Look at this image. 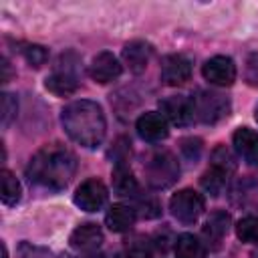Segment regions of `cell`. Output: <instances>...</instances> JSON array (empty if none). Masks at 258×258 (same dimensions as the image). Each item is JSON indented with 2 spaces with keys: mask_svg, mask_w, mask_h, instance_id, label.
Wrapping results in <instances>:
<instances>
[{
  "mask_svg": "<svg viewBox=\"0 0 258 258\" xmlns=\"http://www.w3.org/2000/svg\"><path fill=\"white\" fill-rule=\"evenodd\" d=\"M77 171V155L62 143H48L40 147L26 165L30 181L60 191L64 189Z\"/></svg>",
  "mask_w": 258,
  "mask_h": 258,
  "instance_id": "obj_1",
  "label": "cell"
},
{
  "mask_svg": "<svg viewBox=\"0 0 258 258\" xmlns=\"http://www.w3.org/2000/svg\"><path fill=\"white\" fill-rule=\"evenodd\" d=\"M60 123L64 133L87 149L99 147L107 133V121L101 105L89 99L69 103L60 113Z\"/></svg>",
  "mask_w": 258,
  "mask_h": 258,
  "instance_id": "obj_2",
  "label": "cell"
},
{
  "mask_svg": "<svg viewBox=\"0 0 258 258\" xmlns=\"http://www.w3.org/2000/svg\"><path fill=\"white\" fill-rule=\"evenodd\" d=\"M145 179L153 189L171 187L179 177V163L169 151H153L143 163Z\"/></svg>",
  "mask_w": 258,
  "mask_h": 258,
  "instance_id": "obj_3",
  "label": "cell"
},
{
  "mask_svg": "<svg viewBox=\"0 0 258 258\" xmlns=\"http://www.w3.org/2000/svg\"><path fill=\"white\" fill-rule=\"evenodd\" d=\"M194 107L196 117L206 125H214L230 115V99L218 91H202L194 99Z\"/></svg>",
  "mask_w": 258,
  "mask_h": 258,
  "instance_id": "obj_4",
  "label": "cell"
},
{
  "mask_svg": "<svg viewBox=\"0 0 258 258\" xmlns=\"http://www.w3.org/2000/svg\"><path fill=\"white\" fill-rule=\"evenodd\" d=\"M204 206H206L204 196L198 194L196 189H189V187L179 189L169 200V210H171L173 218L181 224H187V226L198 222V218L204 212Z\"/></svg>",
  "mask_w": 258,
  "mask_h": 258,
  "instance_id": "obj_5",
  "label": "cell"
},
{
  "mask_svg": "<svg viewBox=\"0 0 258 258\" xmlns=\"http://www.w3.org/2000/svg\"><path fill=\"white\" fill-rule=\"evenodd\" d=\"M107 196L109 194H107L105 183L101 179H97V177H91V179H85L77 187V191L73 196V202L83 212H99L105 206Z\"/></svg>",
  "mask_w": 258,
  "mask_h": 258,
  "instance_id": "obj_6",
  "label": "cell"
},
{
  "mask_svg": "<svg viewBox=\"0 0 258 258\" xmlns=\"http://www.w3.org/2000/svg\"><path fill=\"white\" fill-rule=\"evenodd\" d=\"M159 109L161 115L171 121L173 125L185 127L194 121L196 117V107H194V99L185 97V95H171L159 101Z\"/></svg>",
  "mask_w": 258,
  "mask_h": 258,
  "instance_id": "obj_7",
  "label": "cell"
},
{
  "mask_svg": "<svg viewBox=\"0 0 258 258\" xmlns=\"http://www.w3.org/2000/svg\"><path fill=\"white\" fill-rule=\"evenodd\" d=\"M202 75L204 79L210 83V85H216V87H230L234 85L236 81V64L230 56H224V54H218V56H212L204 62L202 67Z\"/></svg>",
  "mask_w": 258,
  "mask_h": 258,
  "instance_id": "obj_8",
  "label": "cell"
},
{
  "mask_svg": "<svg viewBox=\"0 0 258 258\" xmlns=\"http://www.w3.org/2000/svg\"><path fill=\"white\" fill-rule=\"evenodd\" d=\"M135 129L139 133V137L143 141H149V143H157L161 139H165L169 135V127H167V119L157 113V111H147L143 113L137 123H135Z\"/></svg>",
  "mask_w": 258,
  "mask_h": 258,
  "instance_id": "obj_9",
  "label": "cell"
},
{
  "mask_svg": "<svg viewBox=\"0 0 258 258\" xmlns=\"http://www.w3.org/2000/svg\"><path fill=\"white\" fill-rule=\"evenodd\" d=\"M121 71H123V67H121L119 58L113 52H107V50L95 54L93 60H91V64H89L91 79L97 81V83H101V85L115 81L121 75Z\"/></svg>",
  "mask_w": 258,
  "mask_h": 258,
  "instance_id": "obj_10",
  "label": "cell"
},
{
  "mask_svg": "<svg viewBox=\"0 0 258 258\" xmlns=\"http://www.w3.org/2000/svg\"><path fill=\"white\" fill-rule=\"evenodd\" d=\"M191 77V60L183 54H167L161 62V81L165 85L177 87L189 81Z\"/></svg>",
  "mask_w": 258,
  "mask_h": 258,
  "instance_id": "obj_11",
  "label": "cell"
},
{
  "mask_svg": "<svg viewBox=\"0 0 258 258\" xmlns=\"http://www.w3.org/2000/svg\"><path fill=\"white\" fill-rule=\"evenodd\" d=\"M228 228H230V216L226 212H222V210L212 212L210 218L206 220L204 228H202V236H204L206 248L218 250L222 246L224 236L228 234Z\"/></svg>",
  "mask_w": 258,
  "mask_h": 258,
  "instance_id": "obj_12",
  "label": "cell"
},
{
  "mask_svg": "<svg viewBox=\"0 0 258 258\" xmlns=\"http://www.w3.org/2000/svg\"><path fill=\"white\" fill-rule=\"evenodd\" d=\"M232 143L236 153L248 163L258 165V133L250 127H238L232 135Z\"/></svg>",
  "mask_w": 258,
  "mask_h": 258,
  "instance_id": "obj_13",
  "label": "cell"
},
{
  "mask_svg": "<svg viewBox=\"0 0 258 258\" xmlns=\"http://www.w3.org/2000/svg\"><path fill=\"white\" fill-rule=\"evenodd\" d=\"M151 54H153V46L149 42H145V40H131L129 44H125V48L121 52L123 62L135 75H139V73H143L147 69Z\"/></svg>",
  "mask_w": 258,
  "mask_h": 258,
  "instance_id": "obj_14",
  "label": "cell"
},
{
  "mask_svg": "<svg viewBox=\"0 0 258 258\" xmlns=\"http://www.w3.org/2000/svg\"><path fill=\"white\" fill-rule=\"evenodd\" d=\"M71 246L81 252H97V248L103 244V230L97 224H81L71 234Z\"/></svg>",
  "mask_w": 258,
  "mask_h": 258,
  "instance_id": "obj_15",
  "label": "cell"
},
{
  "mask_svg": "<svg viewBox=\"0 0 258 258\" xmlns=\"http://www.w3.org/2000/svg\"><path fill=\"white\" fill-rule=\"evenodd\" d=\"M135 218H137V214H135V210H133L131 206L113 204V206L107 210V214H105V224H107V228H109L111 232L121 234V232H129V230L133 228Z\"/></svg>",
  "mask_w": 258,
  "mask_h": 258,
  "instance_id": "obj_16",
  "label": "cell"
},
{
  "mask_svg": "<svg viewBox=\"0 0 258 258\" xmlns=\"http://www.w3.org/2000/svg\"><path fill=\"white\" fill-rule=\"evenodd\" d=\"M44 87L58 97H69L79 89V81H77V75L73 73V69L64 67V69H56L50 77H46Z\"/></svg>",
  "mask_w": 258,
  "mask_h": 258,
  "instance_id": "obj_17",
  "label": "cell"
},
{
  "mask_svg": "<svg viewBox=\"0 0 258 258\" xmlns=\"http://www.w3.org/2000/svg\"><path fill=\"white\" fill-rule=\"evenodd\" d=\"M113 189L121 198H133V200H137L141 196L139 183H137L135 175L131 173V169L125 163H117L115 169H113Z\"/></svg>",
  "mask_w": 258,
  "mask_h": 258,
  "instance_id": "obj_18",
  "label": "cell"
},
{
  "mask_svg": "<svg viewBox=\"0 0 258 258\" xmlns=\"http://www.w3.org/2000/svg\"><path fill=\"white\" fill-rule=\"evenodd\" d=\"M177 258H206V244L194 234H179L175 238Z\"/></svg>",
  "mask_w": 258,
  "mask_h": 258,
  "instance_id": "obj_19",
  "label": "cell"
},
{
  "mask_svg": "<svg viewBox=\"0 0 258 258\" xmlns=\"http://www.w3.org/2000/svg\"><path fill=\"white\" fill-rule=\"evenodd\" d=\"M22 196V187H20V181L14 177L12 171L8 169H2L0 171V198L6 206H14Z\"/></svg>",
  "mask_w": 258,
  "mask_h": 258,
  "instance_id": "obj_20",
  "label": "cell"
},
{
  "mask_svg": "<svg viewBox=\"0 0 258 258\" xmlns=\"http://www.w3.org/2000/svg\"><path fill=\"white\" fill-rule=\"evenodd\" d=\"M226 179H228V173H224L222 169H218V167H214V165H210V169L202 175V187L210 194V196H220L222 194V189H224V185H226Z\"/></svg>",
  "mask_w": 258,
  "mask_h": 258,
  "instance_id": "obj_21",
  "label": "cell"
},
{
  "mask_svg": "<svg viewBox=\"0 0 258 258\" xmlns=\"http://www.w3.org/2000/svg\"><path fill=\"white\" fill-rule=\"evenodd\" d=\"M236 236L246 244H258V216H244L236 224Z\"/></svg>",
  "mask_w": 258,
  "mask_h": 258,
  "instance_id": "obj_22",
  "label": "cell"
},
{
  "mask_svg": "<svg viewBox=\"0 0 258 258\" xmlns=\"http://www.w3.org/2000/svg\"><path fill=\"white\" fill-rule=\"evenodd\" d=\"M153 256V246L147 238L143 236H133L125 244V258H151Z\"/></svg>",
  "mask_w": 258,
  "mask_h": 258,
  "instance_id": "obj_23",
  "label": "cell"
},
{
  "mask_svg": "<svg viewBox=\"0 0 258 258\" xmlns=\"http://www.w3.org/2000/svg\"><path fill=\"white\" fill-rule=\"evenodd\" d=\"M212 165L230 175V173L236 169V159H234L232 151H230L226 145H220V147H216L214 153H212Z\"/></svg>",
  "mask_w": 258,
  "mask_h": 258,
  "instance_id": "obj_24",
  "label": "cell"
},
{
  "mask_svg": "<svg viewBox=\"0 0 258 258\" xmlns=\"http://www.w3.org/2000/svg\"><path fill=\"white\" fill-rule=\"evenodd\" d=\"M0 117H2V127H8L12 123V119L16 117V111H18V101L12 93H2V99H0Z\"/></svg>",
  "mask_w": 258,
  "mask_h": 258,
  "instance_id": "obj_25",
  "label": "cell"
},
{
  "mask_svg": "<svg viewBox=\"0 0 258 258\" xmlns=\"http://www.w3.org/2000/svg\"><path fill=\"white\" fill-rule=\"evenodd\" d=\"M135 210V214H139V216H143V218H157L159 216V212H161V208H159V202L155 200V198H137V206L133 208Z\"/></svg>",
  "mask_w": 258,
  "mask_h": 258,
  "instance_id": "obj_26",
  "label": "cell"
},
{
  "mask_svg": "<svg viewBox=\"0 0 258 258\" xmlns=\"http://www.w3.org/2000/svg\"><path fill=\"white\" fill-rule=\"evenodd\" d=\"M24 58H26V62L30 64V67H42L44 62H46V58H48V50L44 48V46H40V44H28L26 48H24Z\"/></svg>",
  "mask_w": 258,
  "mask_h": 258,
  "instance_id": "obj_27",
  "label": "cell"
},
{
  "mask_svg": "<svg viewBox=\"0 0 258 258\" xmlns=\"http://www.w3.org/2000/svg\"><path fill=\"white\" fill-rule=\"evenodd\" d=\"M181 153L187 161H196L202 153V139L198 137H187V139H181Z\"/></svg>",
  "mask_w": 258,
  "mask_h": 258,
  "instance_id": "obj_28",
  "label": "cell"
},
{
  "mask_svg": "<svg viewBox=\"0 0 258 258\" xmlns=\"http://www.w3.org/2000/svg\"><path fill=\"white\" fill-rule=\"evenodd\" d=\"M18 254L20 258H50V252L44 250V248H38V246H30V244H20L18 248Z\"/></svg>",
  "mask_w": 258,
  "mask_h": 258,
  "instance_id": "obj_29",
  "label": "cell"
},
{
  "mask_svg": "<svg viewBox=\"0 0 258 258\" xmlns=\"http://www.w3.org/2000/svg\"><path fill=\"white\" fill-rule=\"evenodd\" d=\"M2 83H8L10 81V62H8V58H2Z\"/></svg>",
  "mask_w": 258,
  "mask_h": 258,
  "instance_id": "obj_30",
  "label": "cell"
},
{
  "mask_svg": "<svg viewBox=\"0 0 258 258\" xmlns=\"http://www.w3.org/2000/svg\"><path fill=\"white\" fill-rule=\"evenodd\" d=\"M81 258H105L101 252H87L85 256H81Z\"/></svg>",
  "mask_w": 258,
  "mask_h": 258,
  "instance_id": "obj_31",
  "label": "cell"
},
{
  "mask_svg": "<svg viewBox=\"0 0 258 258\" xmlns=\"http://www.w3.org/2000/svg\"><path fill=\"white\" fill-rule=\"evenodd\" d=\"M0 248H2V258H8V248H6V244H4V242L0 244Z\"/></svg>",
  "mask_w": 258,
  "mask_h": 258,
  "instance_id": "obj_32",
  "label": "cell"
},
{
  "mask_svg": "<svg viewBox=\"0 0 258 258\" xmlns=\"http://www.w3.org/2000/svg\"><path fill=\"white\" fill-rule=\"evenodd\" d=\"M254 119H256V123H258V105H256V109H254Z\"/></svg>",
  "mask_w": 258,
  "mask_h": 258,
  "instance_id": "obj_33",
  "label": "cell"
},
{
  "mask_svg": "<svg viewBox=\"0 0 258 258\" xmlns=\"http://www.w3.org/2000/svg\"><path fill=\"white\" fill-rule=\"evenodd\" d=\"M250 258H258V248H256V250H254V252L250 254Z\"/></svg>",
  "mask_w": 258,
  "mask_h": 258,
  "instance_id": "obj_34",
  "label": "cell"
}]
</instances>
